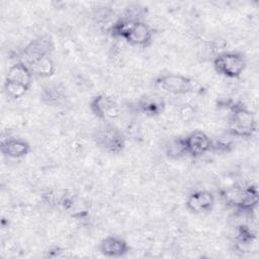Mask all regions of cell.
Wrapping results in <instances>:
<instances>
[{
  "mask_svg": "<svg viewBox=\"0 0 259 259\" xmlns=\"http://www.w3.org/2000/svg\"><path fill=\"white\" fill-rule=\"evenodd\" d=\"M112 36L121 38L133 46L148 47L153 39V29L143 21L125 16L118 19L110 28Z\"/></svg>",
  "mask_w": 259,
  "mask_h": 259,
  "instance_id": "cell-1",
  "label": "cell"
},
{
  "mask_svg": "<svg viewBox=\"0 0 259 259\" xmlns=\"http://www.w3.org/2000/svg\"><path fill=\"white\" fill-rule=\"evenodd\" d=\"M257 124L254 115L241 103L230 106V133L241 138H250L256 132Z\"/></svg>",
  "mask_w": 259,
  "mask_h": 259,
  "instance_id": "cell-2",
  "label": "cell"
},
{
  "mask_svg": "<svg viewBox=\"0 0 259 259\" xmlns=\"http://www.w3.org/2000/svg\"><path fill=\"white\" fill-rule=\"evenodd\" d=\"M213 68L220 74L228 78H238L246 68L243 55L237 52H223L213 59Z\"/></svg>",
  "mask_w": 259,
  "mask_h": 259,
  "instance_id": "cell-3",
  "label": "cell"
},
{
  "mask_svg": "<svg viewBox=\"0 0 259 259\" xmlns=\"http://www.w3.org/2000/svg\"><path fill=\"white\" fill-rule=\"evenodd\" d=\"M94 140L98 147L110 154H118L125 147L122 133L112 124L100 126L94 134Z\"/></svg>",
  "mask_w": 259,
  "mask_h": 259,
  "instance_id": "cell-4",
  "label": "cell"
},
{
  "mask_svg": "<svg viewBox=\"0 0 259 259\" xmlns=\"http://www.w3.org/2000/svg\"><path fill=\"white\" fill-rule=\"evenodd\" d=\"M155 85L163 92L173 95H184L194 92L195 82L180 74H165L158 77L155 81Z\"/></svg>",
  "mask_w": 259,
  "mask_h": 259,
  "instance_id": "cell-5",
  "label": "cell"
},
{
  "mask_svg": "<svg viewBox=\"0 0 259 259\" xmlns=\"http://www.w3.org/2000/svg\"><path fill=\"white\" fill-rule=\"evenodd\" d=\"M89 107L95 116L102 119H113L120 113L117 102L112 97L105 94L94 96L90 101Z\"/></svg>",
  "mask_w": 259,
  "mask_h": 259,
  "instance_id": "cell-6",
  "label": "cell"
},
{
  "mask_svg": "<svg viewBox=\"0 0 259 259\" xmlns=\"http://www.w3.org/2000/svg\"><path fill=\"white\" fill-rule=\"evenodd\" d=\"M183 139L186 154L194 158L204 155L212 148V142L210 138L204 132L199 130L191 132Z\"/></svg>",
  "mask_w": 259,
  "mask_h": 259,
  "instance_id": "cell-7",
  "label": "cell"
},
{
  "mask_svg": "<svg viewBox=\"0 0 259 259\" xmlns=\"http://www.w3.org/2000/svg\"><path fill=\"white\" fill-rule=\"evenodd\" d=\"M53 51V41L48 36H41L31 40L22 51V62L29 66L31 63L50 56Z\"/></svg>",
  "mask_w": 259,
  "mask_h": 259,
  "instance_id": "cell-8",
  "label": "cell"
},
{
  "mask_svg": "<svg viewBox=\"0 0 259 259\" xmlns=\"http://www.w3.org/2000/svg\"><path fill=\"white\" fill-rule=\"evenodd\" d=\"M215 199L208 190H196L190 193L186 199V207L194 213H205L212 209Z\"/></svg>",
  "mask_w": 259,
  "mask_h": 259,
  "instance_id": "cell-9",
  "label": "cell"
},
{
  "mask_svg": "<svg viewBox=\"0 0 259 259\" xmlns=\"http://www.w3.org/2000/svg\"><path fill=\"white\" fill-rule=\"evenodd\" d=\"M231 201L233 205L241 211L248 212L254 210L258 204V191L256 186L250 185L237 190L235 199H232Z\"/></svg>",
  "mask_w": 259,
  "mask_h": 259,
  "instance_id": "cell-10",
  "label": "cell"
},
{
  "mask_svg": "<svg viewBox=\"0 0 259 259\" xmlns=\"http://www.w3.org/2000/svg\"><path fill=\"white\" fill-rule=\"evenodd\" d=\"M99 251L106 257H122L130 251V246L120 237L108 236L99 244Z\"/></svg>",
  "mask_w": 259,
  "mask_h": 259,
  "instance_id": "cell-11",
  "label": "cell"
},
{
  "mask_svg": "<svg viewBox=\"0 0 259 259\" xmlns=\"http://www.w3.org/2000/svg\"><path fill=\"white\" fill-rule=\"evenodd\" d=\"M1 152L9 158L19 159L30 152V145L20 138H8L1 142Z\"/></svg>",
  "mask_w": 259,
  "mask_h": 259,
  "instance_id": "cell-12",
  "label": "cell"
},
{
  "mask_svg": "<svg viewBox=\"0 0 259 259\" xmlns=\"http://www.w3.org/2000/svg\"><path fill=\"white\" fill-rule=\"evenodd\" d=\"M32 76L33 75L30 68L22 61H19L8 69L7 74L5 76V80L16 82L27 88H30Z\"/></svg>",
  "mask_w": 259,
  "mask_h": 259,
  "instance_id": "cell-13",
  "label": "cell"
},
{
  "mask_svg": "<svg viewBox=\"0 0 259 259\" xmlns=\"http://www.w3.org/2000/svg\"><path fill=\"white\" fill-rule=\"evenodd\" d=\"M138 108L148 116H156L164 110V101L154 95H146L138 102Z\"/></svg>",
  "mask_w": 259,
  "mask_h": 259,
  "instance_id": "cell-14",
  "label": "cell"
},
{
  "mask_svg": "<svg viewBox=\"0 0 259 259\" xmlns=\"http://www.w3.org/2000/svg\"><path fill=\"white\" fill-rule=\"evenodd\" d=\"M28 67L30 68L32 75H35L41 78L51 77L55 74V71H56L55 63L50 56L38 59L37 61L31 63Z\"/></svg>",
  "mask_w": 259,
  "mask_h": 259,
  "instance_id": "cell-15",
  "label": "cell"
},
{
  "mask_svg": "<svg viewBox=\"0 0 259 259\" xmlns=\"http://www.w3.org/2000/svg\"><path fill=\"white\" fill-rule=\"evenodd\" d=\"M166 154L169 158L178 159L187 156L183 138H175L168 142L166 146Z\"/></svg>",
  "mask_w": 259,
  "mask_h": 259,
  "instance_id": "cell-16",
  "label": "cell"
},
{
  "mask_svg": "<svg viewBox=\"0 0 259 259\" xmlns=\"http://www.w3.org/2000/svg\"><path fill=\"white\" fill-rule=\"evenodd\" d=\"M3 88H4L5 94L11 99H18V98L23 97L29 89L19 83L8 81V80L4 81Z\"/></svg>",
  "mask_w": 259,
  "mask_h": 259,
  "instance_id": "cell-17",
  "label": "cell"
},
{
  "mask_svg": "<svg viewBox=\"0 0 259 259\" xmlns=\"http://www.w3.org/2000/svg\"><path fill=\"white\" fill-rule=\"evenodd\" d=\"M254 239V235L252 232L246 227V226H241L239 229L238 237H237V242L240 245H248L250 244Z\"/></svg>",
  "mask_w": 259,
  "mask_h": 259,
  "instance_id": "cell-18",
  "label": "cell"
}]
</instances>
